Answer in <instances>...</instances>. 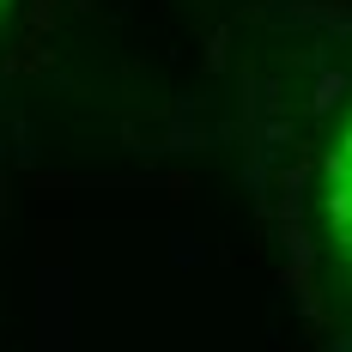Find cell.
Here are the masks:
<instances>
[{"mask_svg":"<svg viewBox=\"0 0 352 352\" xmlns=\"http://www.w3.org/2000/svg\"><path fill=\"white\" fill-rule=\"evenodd\" d=\"M328 231L340 243V261H346V280H352V116L334 152H328Z\"/></svg>","mask_w":352,"mask_h":352,"instance_id":"cell-1","label":"cell"},{"mask_svg":"<svg viewBox=\"0 0 352 352\" xmlns=\"http://www.w3.org/2000/svg\"><path fill=\"white\" fill-rule=\"evenodd\" d=\"M0 12H6V0H0Z\"/></svg>","mask_w":352,"mask_h":352,"instance_id":"cell-2","label":"cell"}]
</instances>
